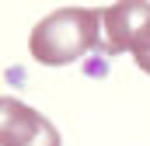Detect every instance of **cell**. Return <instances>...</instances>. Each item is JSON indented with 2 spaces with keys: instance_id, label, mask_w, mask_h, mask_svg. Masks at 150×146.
Here are the masks:
<instances>
[{
  "instance_id": "1",
  "label": "cell",
  "mask_w": 150,
  "mask_h": 146,
  "mask_svg": "<svg viewBox=\"0 0 150 146\" xmlns=\"http://www.w3.org/2000/svg\"><path fill=\"white\" fill-rule=\"evenodd\" d=\"M28 49L42 66H67L101 49V11L91 7H63L42 18L32 35Z\"/></svg>"
},
{
  "instance_id": "2",
  "label": "cell",
  "mask_w": 150,
  "mask_h": 146,
  "mask_svg": "<svg viewBox=\"0 0 150 146\" xmlns=\"http://www.w3.org/2000/svg\"><path fill=\"white\" fill-rule=\"evenodd\" d=\"M150 38V4L143 0H126L101 11V49L105 56L136 52Z\"/></svg>"
},
{
  "instance_id": "3",
  "label": "cell",
  "mask_w": 150,
  "mask_h": 146,
  "mask_svg": "<svg viewBox=\"0 0 150 146\" xmlns=\"http://www.w3.org/2000/svg\"><path fill=\"white\" fill-rule=\"evenodd\" d=\"M0 143L4 146H63L56 125L38 115L35 108L21 105L18 98H4L0 101Z\"/></svg>"
},
{
  "instance_id": "4",
  "label": "cell",
  "mask_w": 150,
  "mask_h": 146,
  "mask_svg": "<svg viewBox=\"0 0 150 146\" xmlns=\"http://www.w3.org/2000/svg\"><path fill=\"white\" fill-rule=\"evenodd\" d=\"M133 59H136V66H140L143 73H150V38L136 49V52H133Z\"/></svg>"
}]
</instances>
